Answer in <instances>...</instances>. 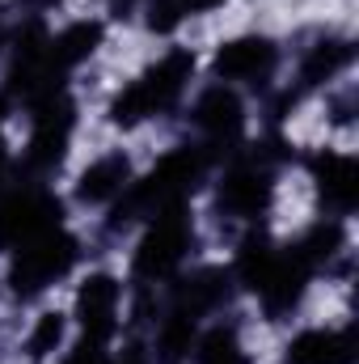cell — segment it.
I'll use <instances>...</instances> for the list:
<instances>
[{"label":"cell","mask_w":359,"mask_h":364,"mask_svg":"<svg viewBox=\"0 0 359 364\" xmlns=\"http://www.w3.org/2000/svg\"><path fill=\"white\" fill-rule=\"evenodd\" d=\"M190 73H194V55L190 51H170L157 68H148L136 85H127V90L114 97L110 119L123 123V127H131V123H140V119H148L157 110H170L182 97Z\"/></svg>","instance_id":"cell-1"},{"label":"cell","mask_w":359,"mask_h":364,"mask_svg":"<svg viewBox=\"0 0 359 364\" xmlns=\"http://www.w3.org/2000/svg\"><path fill=\"white\" fill-rule=\"evenodd\" d=\"M72 263H77V237L55 225V229H47V233H38V237H30V242L17 246V259H13V288H17L21 296H34V292H43L47 284H55Z\"/></svg>","instance_id":"cell-2"},{"label":"cell","mask_w":359,"mask_h":364,"mask_svg":"<svg viewBox=\"0 0 359 364\" xmlns=\"http://www.w3.org/2000/svg\"><path fill=\"white\" fill-rule=\"evenodd\" d=\"M190 250V216L182 212V203L161 208L153 229L144 233L140 250H136V275L140 279H165Z\"/></svg>","instance_id":"cell-3"},{"label":"cell","mask_w":359,"mask_h":364,"mask_svg":"<svg viewBox=\"0 0 359 364\" xmlns=\"http://www.w3.org/2000/svg\"><path fill=\"white\" fill-rule=\"evenodd\" d=\"M55 225H60V199L43 186L13 191L0 203V246H21V242L47 233Z\"/></svg>","instance_id":"cell-4"},{"label":"cell","mask_w":359,"mask_h":364,"mask_svg":"<svg viewBox=\"0 0 359 364\" xmlns=\"http://www.w3.org/2000/svg\"><path fill=\"white\" fill-rule=\"evenodd\" d=\"M270 191H275V182H270L267 161H258V157L237 161L220 182V208L233 216H263L270 203Z\"/></svg>","instance_id":"cell-5"},{"label":"cell","mask_w":359,"mask_h":364,"mask_svg":"<svg viewBox=\"0 0 359 364\" xmlns=\"http://www.w3.org/2000/svg\"><path fill=\"white\" fill-rule=\"evenodd\" d=\"M77 318L85 326V339L106 348L118 326V284L110 275H89L77 292Z\"/></svg>","instance_id":"cell-6"},{"label":"cell","mask_w":359,"mask_h":364,"mask_svg":"<svg viewBox=\"0 0 359 364\" xmlns=\"http://www.w3.org/2000/svg\"><path fill=\"white\" fill-rule=\"evenodd\" d=\"M194 123H199V132L207 136V144H211V149L233 144V140L241 136V127H245V114H241L237 93L224 90V85L207 90L203 97H199V106H194Z\"/></svg>","instance_id":"cell-7"},{"label":"cell","mask_w":359,"mask_h":364,"mask_svg":"<svg viewBox=\"0 0 359 364\" xmlns=\"http://www.w3.org/2000/svg\"><path fill=\"white\" fill-rule=\"evenodd\" d=\"M275 68V43L270 38H233L216 51V77L220 81H258Z\"/></svg>","instance_id":"cell-8"},{"label":"cell","mask_w":359,"mask_h":364,"mask_svg":"<svg viewBox=\"0 0 359 364\" xmlns=\"http://www.w3.org/2000/svg\"><path fill=\"white\" fill-rule=\"evenodd\" d=\"M228 272H220V267H203V272H194L190 279H182L178 292H174V309L178 314H190V318H199V314H207V309H220L224 301H228Z\"/></svg>","instance_id":"cell-9"},{"label":"cell","mask_w":359,"mask_h":364,"mask_svg":"<svg viewBox=\"0 0 359 364\" xmlns=\"http://www.w3.org/2000/svg\"><path fill=\"white\" fill-rule=\"evenodd\" d=\"M97 43H101V26H97V21H77V26H68L60 38L47 43V68H51L55 77H64L68 68H77L81 60H89Z\"/></svg>","instance_id":"cell-10"},{"label":"cell","mask_w":359,"mask_h":364,"mask_svg":"<svg viewBox=\"0 0 359 364\" xmlns=\"http://www.w3.org/2000/svg\"><path fill=\"white\" fill-rule=\"evenodd\" d=\"M351 343L338 331H304L287 343V364H347Z\"/></svg>","instance_id":"cell-11"},{"label":"cell","mask_w":359,"mask_h":364,"mask_svg":"<svg viewBox=\"0 0 359 364\" xmlns=\"http://www.w3.org/2000/svg\"><path fill=\"white\" fill-rule=\"evenodd\" d=\"M313 174H317V186L321 195L334 203V208H351L355 203V161L343 157V153H317L313 157Z\"/></svg>","instance_id":"cell-12"},{"label":"cell","mask_w":359,"mask_h":364,"mask_svg":"<svg viewBox=\"0 0 359 364\" xmlns=\"http://www.w3.org/2000/svg\"><path fill=\"white\" fill-rule=\"evenodd\" d=\"M127 174H131L127 157H123V153H110V157L93 161L89 170L81 174V186H77V195H81V199H89V203L114 199V195H123V186H127Z\"/></svg>","instance_id":"cell-13"},{"label":"cell","mask_w":359,"mask_h":364,"mask_svg":"<svg viewBox=\"0 0 359 364\" xmlns=\"http://www.w3.org/2000/svg\"><path fill=\"white\" fill-rule=\"evenodd\" d=\"M347 60H351V47H347V43H317V47H313V55L304 60L300 81H304V85H321V81H326V77H334Z\"/></svg>","instance_id":"cell-14"},{"label":"cell","mask_w":359,"mask_h":364,"mask_svg":"<svg viewBox=\"0 0 359 364\" xmlns=\"http://www.w3.org/2000/svg\"><path fill=\"white\" fill-rule=\"evenodd\" d=\"M199 364H250V360H245L237 335H233L228 326H216V331H207L203 343H199Z\"/></svg>","instance_id":"cell-15"},{"label":"cell","mask_w":359,"mask_h":364,"mask_svg":"<svg viewBox=\"0 0 359 364\" xmlns=\"http://www.w3.org/2000/svg\"><path fill=\"white\" fill-rule=\"evenodd\" d=\"M190 339H194V318L190 314H170L165 318V326H161V356L165 360H178L190 352Z\"/></svg>","instance_id":"cell-16"},{"label":"cell","mask_w":359,"mask_h":364,"mask_svg":"<svg viewBox=\"0 0 359 364\" xmlns=\"http://www.w3.org/2000/svg\"><path fill=\"white\" fill-rule=\"evenodd\" d=\"M60 339H64V318L60 314H43L38 326H34V335H30V343H26V352L34 360H43V356H51L60 348Z\"/></svg>","instance_id":"cell-17"},{"label":"cell","mask_w":359,"mask_h":364,"mask_svg":"<svg viewBox=\"0 0 359 364\" xmlns=\"http://www.w3.org/2000/svg\"><path fill=\"white\" fill-rule=\"evenodd\" d=\"M148 21H153V30H174V26L182 21V4L178 0H157Z\"/></svg>","instance_id":"cell-18"},{"label":"cell","mask_w":359,"mask_h":364,"mask_svg":"<svg viewBox=\"0 0 359 364\" xmlns=\"http://www.w3.org/2000/svg\"><path fill=\"white\" fill-rule=\"evenodd\" d=\"M182 13H207V9H216V4H224V0H178Z\"/></svg>","instance_id":"cell-19"},{"label":"cell","mask_w":359,"mask_h":364,"mask_svg":"<svg viewBox=\"0 0 359 364\" xmlns=\"http://www.w3.org/2000/svg\"><path fill=\"white\" fill-rule=\"evenodd\" d=\"M0 170H4V140H0Z\"/></svg>","instance_id":"cell-20"},{"label":"cell","mask_w":359,"mask_h":364,"mask_svg":"<svg viewBox=\"0 0 359 364\" xmlns=\"http://www.w3.org/2000/svg\"><path fill=\"white\" fill-rule=\"evenodd\" d=\"M123 364H144V360H136V356H131V360H123Z\"/></svg>","instance_id":"cell-21"}]
</instances>
